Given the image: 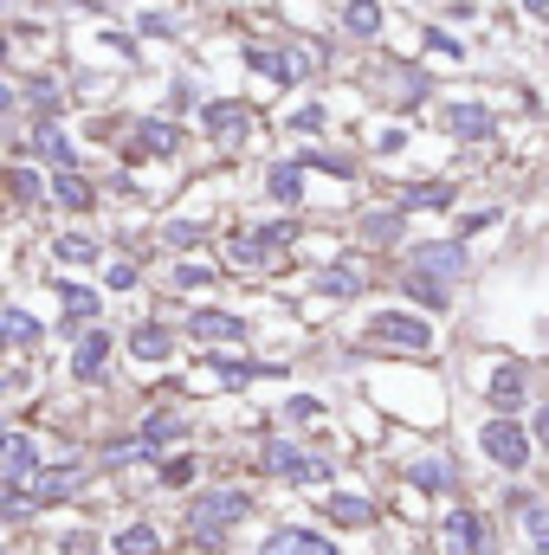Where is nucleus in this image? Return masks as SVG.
<instances>
[{"label":"nucleus","instance_id":"f257e3e1","mask_svg":"<svg viewBox=\"0 0 549 555\" xmlns=\"http://www.w3.org/2000/svg\"><path fill=\"white\" fill-rule=\"evenodd\" d=\"M266 517H272V511H266V485L220 472V478H207L201 491H188V498H181L175 550H188V555H233V543H240L253 524H266Z\"/></svg>","mask_w":549,"mask_h":555},{"label":"nucleus","instance_id":"f03ea898","mask_svg":"<svg viewBox=\"0 0 549 555\" xmlns=\"http://www.w3.org/2000/svg\"><path fill=\"white\" fill-rule=\"evenodd\" d=\"M246 478L266 485V491L317 498V491L343 485V459H336L330 446L304 439V433H278V426H266V433H253V446H246Z\"/></svg>","mask_w":549,"mask_h":555},{"label":"nucleus","instance_id":"7ed1b4c3","mask_svg":"<svg viewBox=\"0 0 549 555\" xmlns=\"http://www.w3.org/2000/svg\"><path fill=\"white\" fill-rule=\"evenodd\" d=\"M395 491L413 498V504H459V498H472V465L446 446V439H413L408 452H401V465H395Z\"/></svg>","mask_w":549,"mask_h":555},{"label":"nucleus","instance_id":"20e7f679","mask_svg":"<svg viewBox=\"0 0 549 555\" xmlns=\"http://www.w3.org/2000/svg\"><path fill=\"white\" fill-rule=\"evenodd\" d=\"M356 349L362 356H382V362H426L439 349V323L408 310V304H375L356 323Z\"/></svg>","mask_w":549,"mask_h":555},{"label":"nucleus","instance_id":"39448f33","mask_svg":"<svg viewBox=\"0 0 549 555\" xmlns=\"http://www.w3.org/2000/svg\"><path fill=\"white\" fill-rule=\"evenodd\" d=\"M465 446L498 485L505 478H537V439H531L524 414H478L465 426Z\"/></svg>","mask_w":549,"mask_h":555},{"label":"nucleus","instance_id":"423d86ee","mask_svg":"<svg viewBox=\"0 0 549 555\" xmlns=\"http://www.w3.org/2000/svg\"><path fill=\"white\" fill-rule=\"evenodd\" d=\"M426 537H433V555H498V517L478 498H459L426 517Z\"/></svg>","mask_w":549,"mask_h":555},{"label":"nucleus","instance_id":"0eeeda50","mask_svg":"<svg viewBox=\"0 0 549 555\" xmlns=\"http://www.w3.org/2000/svg\"><path fill=\"white\" fill-rule=\"evenodd\" d=\"M310 517H317L330 537H375L388 511H382V498H375V491L330 485V491H317V498H310Z\"/></svg>","mask_w":549,"mask_h":555},{"label":"nucleus","instance_id":"6e6552de","mask_svg":"<svg viewBox=\"0 0 549 555\" xmlns=\"http://www.w3.org/2000/svg\"><path fill=\"white\" fill-rule=\"evenodd\" d=\"M65 382H72L78 395H111V388H117V330H111V323H91V330L72 343Z\"/></svg>","mask_w":549,"mask_h":555},{"label":"nucleus","instance_id":"1a4fd4ad","mask_svg":"<svg viewBox=\"0 0 549 555\" xmlns=\"http://www.w3.org/2000/svg\"><path fill=\"white\" fill-rule=\"evenodd\" d=\"M478 401H485V414H531L537 369L518 362V356H485L478 362Z\"/></svg>","mask_w":549,"mask_h":555},{"label":"nucleus","instance_id":"9d476101","mask_svg":"<svg viewBox=\"0 0 549 555\" xmlns=\"http://www.w3.org/2000/svg\"><path fill=\"white\" fill-rule=\"evenodd\" d=\"M181 343H194V349H253L259 323L246 310H233V304H194L181 317Z\"/></svg>","mask_w":549,"mask_h":555},{"label":"nucleus","instance_id":"9b49d317","mask_svg":"<svg viewBox=\"0 0 549 555\" xmlns=\"http://www.w3.org/2000/svg\"><path fill=\"white\" fill-rule=\"evenodd\" d=\"M181 149H188L181 117L149 111V117H130V130L117 137V162H124V168H142V162H181Z\"/></svg>","mask_w":549,"mask_h":555},{"label":"nucleus","instance_id":"f8f14e48","mask_svg":"<svg viewBox=\"0 0 549 555\" xmlns=\"http://www.w3.org/2000/svg\"><path fill=\"white\" fill-rule=\"evenodd\" d=\"M117 356L142 369V375H162V369H175L181 362V323H168V317H137L124 336H117Z\"/></svg>","mask_w":549,"mask_h":555},{"label":"nucleus","instance_id":"ddd939ff","mask_svg":"<svg viewBox=\"0 0 549 555\" xmlns=\"http://www.w3.org/2000/svg\"><path fill=\"white\" fill-rule=\"evenodd\" d=\"M130 433H137L155 459H168L181 446H201V420H194V408H181V401H149V408H137Z\"/></svg>","mask_w":549,"mask_h":555},{"label":"nucleus","instance_id":"4468645a","mask_svg":"<svg viewBox=\"0 0 549 555\" xmlns=\"http://www.w3.org/2000/svg\"><path fill=\"white\" fill-rule=\"evenodd\" d=\"M194 130L207 137V149H220V155H240L246 142L259 137V111H253L246 98H207V104L194 111Z\"/></svg>","mask_w":549,"mask_h":555},{"label":"nucleus","instance_id":"2eb2a0df","mask_svg":"<svg viewBox=\"0 0 549 555\" xmlns=\"http://www.w3.org/2000/svg\"><path fill=\"white\" fill-rule=\"evenodd\" d=\"M246 555H349V550L323 524H310V517H266Z\"/></svg>","mask_w":549,"mask_h":555},{"label":"nucleus","instance_id":"dca6fc26","mask_svg":"<svg viewBox=\"0 0 549 555\" xmlns=\"http://www.w3.org/2000/svg\"><path fill=\"white\" fill-rule=\"evenodd\" d=\"M369 284H375V272H369L362 253H336V259L304 272V297H317V304H362Z\"/></svg>","mask_w":549,"mask_h":555},{"label":"nucleus","instance_id":"f3484780","mask_svg":"<svg viewBox=\"0 0 549 555\" xmlns=\"http://www.w3.org/2000/svg\"><path fill=\"white\" fill-rule=\"evenodd\" d=\"M401 272H420V278H433V284H446V291H459L472 278V246L452 240V233L446 240H408Z\"/></svg>","mask_w":549,"mask_h":555},{"label":"nucleus","instance_id":"a211bd4d","mask_svg":"<svg viewBox=\"0 0 549 555\" xmlns=\"http://www.w3.org/2000/svg\"><path fill=\"white\" fill-rule=\"evenodd\" d=\"M104 555H175V524H162L155 511H124L104 530Z\"/></svg>","mask_w":549,"mask_h":555},{"label":"nucleus","instance_id":"6ab92c4d","mask_svg":"<svg viewBox=\"0 0 549 555\" xmlns=\"http://www.w3.org/2000/svg\"><path fill=\"white\" fill-rule=\"evenodd\" d=\"M433 124H439L452 142H465V149H485V142H498V111H491L485 98H439Z\"/></svg>","mask_w":549,"mask_h":555},{"label":"nucleus","instance_id":"aec40b11","mask_svg":"<svg viewBox=\"0 0 549 555\" xmlns=\"http://www.w3.org/2000/svg\"><path fill=\"white\" fill-rule=\"evenodd\" d=\"M349 227H356V246H362V253H408L413 214L401 201H375V207H362Z\"/></svg>","mask_w":549,"mask_h":555},{"label":"nucleus","instance_id":"412c9836","mask_svg":"<svg viewBox=\"0 0 549 555\" xmlns=\"http://www.w3.org/2000/svg\"><path fill=\"white\" fill-rule=\"evenodd\" d=\"M46 459H52V446H46V433L20 420V426L7 433V446H0V485H33V478L46 472Z\"/></svg>","mask_w":549,"mask_h":555},{"label":"nucleus","instance_id":"4be33fe9","mask_svg":"<svg viewBox=\"0 0 549 555\" xmlns=\"http://www.w3.org/2000/svg\"><path fill=\"white\" fill-rule=\"evenodd\" d=\"M104 201V188L85 175V168H65V175H46V207L65 214V220H91Z\"/></svg>","mask_w":549,"mask_h":555},{"label":"nucleus","instance_id":"5701e85b","mask_svg":"<svg viewBox=\"0 0 549 555\" xmlns=\"http://www.w3.org/2000/svg\"><path fill=\"white\" fill-rule=\"evenodd\" d=\"M207 485V452L201 446H181V452H168L155 472H149V491L155 498H188V491H201Z\"/></svg>","mask_w":549,"mask_h":555},{"label":"nucleus","instance_id":"b1692460","mask_svg":"<svg viewBox=\"0 0 549 555\" xmlns=\"http://www.w3.org/2000/svg\"><path fill=\"white\" fill-rule=\"evenodd\" d=\"M26 162H39L46 175H65V168H85V149L72 142L65 124H26Z\"/></svg>","mask_w":549,"mask_h":555},{"label":"nucleus","instance_id":"393cba45","mask_svg":"<svg viewBox=\"0 0 549 555\" xmlns=\"http://www.w3.org/2000/svg\"><path fill=\"white\" fill-rule=\"evenodd\" d=\"M0 201H7L13 214H46V168L26 162V155L0 162Z\"/></svg>","mask_w":549,"mask_h":555},{"label":"nucleus","instance_id":"a878e982","mask_svg":"<svg viewBox=\"0 0 549 555\" xmlns=\"http://www.w3.org/2000/svg\"><path fill=\"white\" fill-rule=\"evenodd\" d=\"M259 194H266L272 207H284V214H304V207H310V175H304L291 155H272V162L259 168Z\"/></svg>","mask_w":549,"mask_h":555},{"label":"nucleus","instance_id":"bb28decb","mask_svg":"<svg viewBox=\"0 0 549 555\" xmlns=\"http://www.w3.org/2000/svg\"><path fill=\"white\" fill-rule=\"evenodd\" d=\"M155 246H162L168 259H201V253L214 246V220H201V214H168V220H155Z\"/></svg>","mask_w":549,"mask_h":555},{"label":"nucleus","instance_id":"cd10ccee","mask_svg":"<svg viewBox=\"0 0 549 555\" xmlns=\"http://www.w3.org/2000/svg\"><path fill=\"white\" fill-rule=\"evenodd\" d=\"M46 259H59V272H91V266L111 259V246H104L98 233H85V227H59V233L46 240Z\"/></svg>","mask_w":549,"mask_h":555},{"label":"nucleus","instance_id":"c85d7f7f","mask_svg":"<svg viewBox=\"0 0 549 555\" xmlns=\"http://www.w3.org/2000/svg\"><path fill=\"white\" fill-rule=\"evenodd\" d=\"M0 343H7V356H33V349H46L52 343V323L39 317V310H26V304H0Z\"/></svg>","mask_w":549,"mask_h":555},{"label":"nucleus","instance_id":"c756f323","mask_svg":"<svg viewBox=\"0 0 549 555\" xmlns=\"http://www.w3.org/2000/svg\"><path fill=\"white\" fill-rule=\"evenodd\" d=\"M240 65L253 72V78H266L272 91H291L297 78H291V39H246L240 46Z\"/></svg>","mask_w":549,"mask_h":555},{"label":"nucleus","instance_id":"7c9ffc66","mask_svg":"<svg viewBox=\"0 0 549 555\" xmlns=\"http://www.w3.org/2000/svg\"><path fill=\"white\" fill-rule=\"evenodd\" d=\"M291 162H297L304 175H330V181H362V155H349V149H336V142H297V149H291Z\"/></svg>","mask_w":549,"mask_h":555},{"label":"nucleus","instance_id":"2f4dec72","mask_svg":"<svg viewBox=\"0 0 549 555\" xmlns=\"http://www.w3.org/2000/svg\"><path fill=\"white\" fill-rule=\"evenodd\" d=\"M46 517H52V511H46L26 485H0V537H20V543H26L33 530H46Z\"/></svg>","mask_w":549,"mask_h":555},{"label":"nucleus","instance_id":"473e14b6","mask_svg":"<svg viewBox=\"0 0 549 555\" xmlns=\"http://www.w3.org/2000/svg\"><path fill=\"white\" fill-rule=\"evenodd\" d=\"M220 259H227V272H272L278 266V253L253 233V227H227V240H220Z\"/></svg>","mask_w":549,"mask_h":555},{"label":"nucleus","instance_id":"72a5a7b5","mask_svg":"<svg viewBox=\"0 0 549 555\" xmlns=\"http://www.w3.org/2000/svg\"><path fill=\"white\" fill-rule=\"evenodd\" d=\"M220 278H227V266L201 253V259H175V266H168V278H162V284H168L175 297H201V304H207V297L220 291Z\"/></svg>","mask_w":549,"mask_h":555},{"label":"nucleus","instance_id":"f704fd0d","mask_svg":"<svg viewBox=\"0 0 549 555\" xmlns=\"http://www.w3.org/2000/svg\"><path fill=\"white\" fill-rule=\"evenodd\" d=\"M336 26H343L349 46H382V33H388V7H382V0H343V7H336Z\"/></svg>","mask_w":549,"mask_h":555},{"label":"nucleus","instance_id":"c9c22d12","mask_svg":"<svg viewBox=\"0 0 549 555\" xmlns=\"http://www.w3.org/2000/svg\"><path fill=\"white\" fill-rule=\"evenodd\" d=\"M272 414H278V433H304V439H310L317 426H330V401H323V395H310V388H297V395H284V401H278Z\"/></svg>","mask_w":549,"mask_h":555},{"label":"nucleus","instance_id":"e433bc0d","mask_svg":"<svg viewBox=\"0 0 549 555\" xmlns=\"http://www.w3.org/2000/svg\"><path fill=\"white\" fill-rule=\"evenodd\" d=\"M395 201H401L408 214H452V207H459V181H452V175H426V181H408Z\"/></svg>","mask_w":549,"mask_h":555},{"label":"nucleus","instance_id":"4c0bfd02","mask_svg":"<svg viewBox=\"0 0 549 555\" xmlns=\"http://www.w3.org/2000/svg\"><path fill=\"white\" fill-rule=\"evenodd\" d=\"M395 291H401L408 310L433 317V323H439V317L452 310V297H459V291H446V284H433V278H420V272H395Z\"/></svg>","mask_w":549,"mask_h":555},{"label":"nucleus","instance_id":"58836bf2","mask_svg":"<svg viewBox=\"0 0 549 555\" xmlns=\"http://www.w3.org/2000/svg\"><path fill=\"white\" fill-rule=\"evenodd\" d=\"M142 278H149V272H142L137 253H111V259L98 266V291H104V297H137Z\"/></svg>","mask_w":549,"mask_h":555},{"label":"nucleus","instance_id":"ea45409f","mask_svg":"<svg viewBox=\"0 0 549 555\" xmlns=\"http://www.w3.org/2000/svg\"><path fill=\"white\" fill-rule=\"evenodd\" d=\"M46 550L52 555H104V524H59V530H46Z\"/></svg>","mask_w":549,"mask_h":555},{"label":"nucleus","instance_id":"a19ab883","mask_svg":"<svg viewBox=\"0 0 549 555\" xmlns=\"http://www.w3.org/2000/svg\"><path fill=\"white\" fill-rule=\"evenodd\" d=\"M284 130L297 142H323L330 137V104H323V98H297V104L284 111Z\"/></svg>","mask_w":549,"mask_h":555},{"label":"nucleus","instance_id":"79ce46f5","mask_svg":"<svg viewBox=\"0 0 549 555\" xmlns=\"http://www.w3.org/2000/svg\"><path fill=\"white\" fill-rule=\"evenodd\" d=\"M130 33H137L142 46H149V39H162V46H168V39H181L188 26H181V13H175V7H137V13H130Z\"/></svg>","mask_w":549,"mask_h":555},{"label":"nucleus","instance_id":"37998d69","mask_svg":"<svg viewBox=\"0 0 549 555\" xmlns=\"http://www.w3.org/2000/svg\"><path fill=\"white\" fill-rule=\"evenodd\" d=\"M91 46H98L104 59H117L124 72H137V65H142V39L130 33V26H98V33H91Z\"/></svg>","mask_w":549,"mask_h":555},{"label":"nucleus","instance_id":"c03bdc74","mask_svg":"<svg viewBox=\"0 0 549 555\" xmlns=\"http://www.w3.org/2000/svg\"><path fill=\"white\" fill-rule=\"evenodd\" d=\"M201 104H207V85H201L194 72H175L168 91H162V117H188V111H201Z\"/></svg>","mask_w":549,"mask_h":555},{"label":"nucleus","instance_id":"a18cd8bd","mask_svg":"<svg viewBox=\"0 0 549 555\" xmlns=\"http://www.w3.org/2000/svg\"><path fill=\"white\" fill-rule=\"evenodd\" d=\"M420 52H426L433 65H465V39H459V33H446L439 20H426V26H420Z\"/></svg>","mask_w":549,"mask_h":555},{"label":"nucleus","instance_id":"49530a36","mask_svg":"<svg viewBox=\"0 0 549 555\" xmlns=\"http://www.w3.org/2000/svg\"><path fill=\"white\" fill-rule=\"evenodd\" d=\"M491 227H505V207H472V214L459 207V214H452V240H465V246H472L478 233H491Z\"/></svg>","mask_w":549,"mask_h":555},{"label":"nucleus","instance_id":"de8ad7c7","mask_svg":"<svg viewBox=\"0 0 549 555\" xmlns=\"http://www.w3.org/2000/svg\"><path fill=\"white\" fill-rule=\"evenodd\" d=\"M511 524H518L524 550H531V543H549V491L537 498V504H531V511H524V517H511Z\"/></svg>","mask_w":549,"mask_h":555},{"label":"nucleus","instance_id":"09e8293b","mask_svg":"<svg viewBox=\"0 0 549 555\" xmlns=\"http://www.w3.org/2000/svg\"><path fill=\"white\" fill-rule=\"evenodd\" d=\"M524 426H531V439H537V459L549 465V395H544V401H531V414H524Z\"/></svg>","mask_w":549,"mask_h":555},{"label":"nucleus","instance_id":"8fccbe9b","mask_svg":"<svg viewBox=\"0 0 549 555\" xmlns=\"http://www.w3.org/2000/svg\"><path fill=\"white\" fill-rule=\"evenodd\" d=\"M39 375H26V369H13V362H0V408H13V395H26Z\"/></svg>","mask_w":549,"mask_h":555},{"label":"nucleus","instance_id":"3c124183","mask_svg":"<svg viewBox=\"0 0 549 555\" xmlns=\"http://www.w3.org/2000/svg\"><path fill=\"white\" fill-rule=\"evenodd\" d=\"M369 149H375V155H408V149H413V130H408V124H395V130H375V142H369Z\"/></svg>","mask_w":549,"mask_h":555},{"label":"nucleus","instance_id":"603ef678","mask_svg":"<svg viewBox=\"0 0 549 555\" xmlns=\"http://www.w3.org/2000/svg\"><path fill=\"white\" fill-rule=\"evenodd\" d=\"M0 117H20V78L0 72Z\"/></svg>","mask_w":549,"mask_h":555},{"label":"nucleus","instance_id":"864d4df0","mask_svg":"<svg viewBox=\"0 0 549 555\" xmlns=\"http://www.w3.org/2000/svg\"><path fill=\"white\" fill-rule=\"evenodd\" d=\"M72 7H78V13H91V20H104V13H111V0H72Z\"/></svg>","mask_w":549,"mask_h":555},{"label":"nucleus","instance_id":"5fc2aeb1","mask_svg":"<svg viewBox=\"0 0 549 555\" xmlns=\"http://www.w3.org/2000/svg\"><path fill=\"white\" fill-rule=\"evenodd\" d=\"M511 7H518V13H537V20L549 13V0H511Z\"/></svg>","mask_w":549,"mask_h":555},{"label":"nucleus","instance_id":"6e6d98bb","mask_svg":"<svg viewBox=\"0 0 549 555\" xmlns=\"http://www.w3.org/2000/svg\"><path fill=\"white\" fill-rule=\"evenodd\" d=\"M20 420H13V408H0V446H7V433H13Z\"/></svg>","mask_w":549,"mask_h":555},{"label":"nucleus","instance_id":"4d7b16f0","mask_svg":"<svg viewBox=\"0 0 549 555\" xmlns=\"http://www.w3.org/2000/svg\"><path fill=\"white\" fill-rule=\"evenodd\" d=\"M524 555H549V543H531V550H524Z\"/></svg>","mask_w":549,"mask_h":555},{"label":"nucleus","instance_id":"13d9d810","mask_svg":"<svg viewBox=\"0 0 549 555\" xmlns=\"http://www.w3.org/2000/svg\"><path fill=\"white\" fill-rule=\"evenodd\" d=\"M544 52H549V13H544Z\"/></svg>","mask_w":549,"mask_h":555},{"label":"nucleus","instance_id":"bf43d9fd","mask_svg":"<svg viewBox=\"0 0 549 555\" xmlns=\"http://www.w3.org/2000/svg\"><path fill=\"white\" fill-rule=\"evenodd\" d=\"M544 382H549V362H544Z\"/></svg>","mask_w":549,"mask_h":555}]
</instances>
